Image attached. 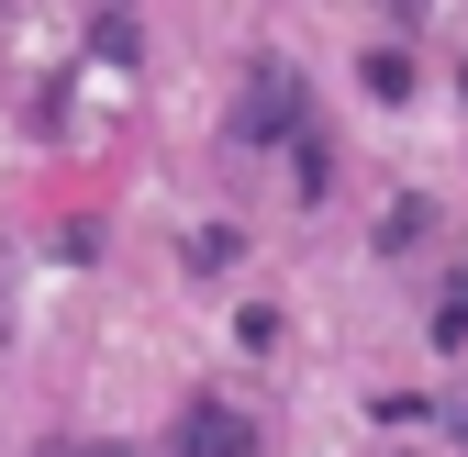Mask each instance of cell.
Wrapping results in <instances>:
<instances>
[{
    "label": "cell",
    "mask_w": 468,
    "mask_h": 457,
    "mask_svg": "<svg viewBox=\"0 0 468 457\" xmlns=\"http://www.w3.org/2000/svg\"><path fill=\"white\" fill-rule=\"evenodd\" d=\"M167 457H257V424L234 402H190L179 424H167Z\"/></svg>",
    "instance_id": "obj_1"
}]
</instances>
